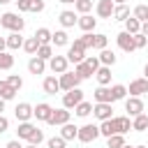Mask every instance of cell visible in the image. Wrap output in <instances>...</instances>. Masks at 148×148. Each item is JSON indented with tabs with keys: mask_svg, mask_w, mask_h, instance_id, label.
<instances>
[{
	"mask_svg": "<svg viewBox=\"0 0 148 148\" xmlns=\"http://www.w3.org/2000/svg\"><path fill=\"white\" fill-rule=\"evenodd\" d=\"M0 25L7 28V30H12V32H21L25 28V21L18 16V12H5L0 16Z\"/></svg>",
	"mask_w": 148,
	"mask_h": 148,
	"instance_id": "1",
	"label": "cell"
},
{
	"mask_svg": "<svg viewBox=\"0 0 148 148\" xmlns=\"http://www.w3.org/2000/svg\"><path fill=\"white\" fill-rule=\"evenodd\" d=\"M81 102H83V90H81V88L67 90V92L62 95V106H65V109H76Z\"/></svg>",
	"mask_w": 148,
	"mask_h": 148,
	"instance_id": "2",
	"label": "cell"
},
{
	"mask_svg": "<svg viewBox=\"0 0 148 148\" xmlns=\"http://www.w3.org/2000/svg\"><path fill=\"white\" fill-rule=\"evenodd\" d=\"M99 136V125H83V127H79V141H83V143H90V141H95Z\"/></svg>",
	"mask_w": 148,
	"mask_h": 148,
	"instance_id": "3",
	"label": "cell"
},
{
	"mask_svg": "<svg viewBox=\"0 0 148 148\" xmlns=\"http://www.w3.org/2000/svg\"><path fill=\"white\" fill-rule=\"evenodd\" d=\"M60 90H74V88H79V83H81V79L76 76V74H72V72H65V74H60Z\"/></svg>",
	"mask_w": 148,
	"mask_h": 148,
	"instance_id": "4",
	"label": "cell"
},
{
	"mask_svg": "<svg viewBox=\"0 0 148 148\" xmlns=\"http://www.w3.org/2000/svg\"><path fill=\"white\" fill-rule=\"evenodd\" d=\"M116 42H118V46H120L125 53H132V51L136 49V46H134V35H130V32H125V30L116 35Z\"/></svg>",
	"mask_w": 148,
	"mask_h": 148,
	"instance_id": "5",
	"label": "cell"
},
{
	"mask_svg": "<svg viewBox=\"0 0 148 148\" xmlns=\"http://www.w3.org/2000/svg\"><path fill=\"white\" fill-rule=\"evenodd\" d=\"M67 65H69L67 56H53V58L49 60V69H51L53 74H65V72H67Z\"/></svg>",
	"mask_w": 148,
	"mask_h": 148,
	"instance_id": "6",
	"label": "cell"
},
{
	"mask_svg": "<svg viewBox=\"0 0 148 148\" xmlns=\"http://www.w3.org/2000/svg\"><path fill=\"white\" fill-rule=\"evenodd\" d=\"M14 113H16V120H18V123H28V120L35 116V109H32L28 102H21V104H16Z\"/></svg>",
	"mask_w": 148,
	"mask_h": 148,
	"instance_id": "7",
	"label": "cell"
},
{
	"mask_svg": "<svg viewBox=\"0 0 148 148\" xmlns=\"http://www.w3.org/2000/svg\"><path fill=\"white\" fill-rule=\"evenodd\" d=\"M125 111H127V116L136 118V116L143 113V102L139 97H130V99H125Z\"/></svg>",
	"mask_w": 148,
	"mask_h": 148,
	"instance_id": "8",
	"label": "cell"
},
{
	"mask_svg": "<svg viewBox=\"0 0 148 148\" xmlns=\"http://www.w3.org/2000/svg\"><path fill=\"white\" fill-rule=\"evenodd\" d=\"M127 92H130L132 97H141V95H146V92H148V79H134V81L130 83Z\"/></svg>",
	"mask_w": 148,
	"mask_h": 148,
	"instance_id": "9",
	"label": "cell"
},
{
	"mask_svg": "<svg viewBox=\"0 0 148 148\" xmlns=\"http://www.w3.org/2000/svg\"><path fill=\"white\" fill-rule=\"evenodd\" d=\"M95 9H97V16H99V18H111L116 5H113V0H99Z\"/></svg>",
	"mask_w": 148,
	"mask_h": 148,
	"instance_id": "10",
	"label": "cell"
},
{
	"mask_svg": "<svg viewBox=\"0 0 148 148\" xmlns=\"http://www.w3.org/2000/svg\"><path fill=\"white\" fill-rule=\"evenodd\" d=\"M111 111H113V106H111V104H106V102H104V104H95V106H92V116H95L97 120H111V118H113V116H111Z\"/></svg>",
	"mask_w": 148,
	"mask_h": 148,
	"instance_id": "11",
	"label": "cell"
},
{
	"mask_svg": "<svg viewBox=\"0 0 148 148\" xmlns=\"http://www.w3.org/2000/svg\"><path fill=\"white\" fill-rule=\"evenodd\" d=\"M51 116H53V106H51V104H46V102H39V104L35 106V118H37V120H44V123H49V120H51Z\"/></svg>",
	"mask_w": 148,
	"mask_h": 148,
	"instance_id": "12",
	"label": "cell"
},
{
	"mask_svg": "<svg viewBox=\"0 0 148 148\" xmlns=\"http://www.w3.org/2000/svg\"><path fill=\"white\" fill-rule=\"evenodd\" d=\"M69 123V109H53V116L49 120V125H67Z\"/></svg>",
	"mask_w": 148,
	"mask_h": 148,
	"instance_id": "13",
	"label": "cell"
},
{
	"mask_svg": "<svg viewBox=\"0 0 148 148\" xmlns=\"http://www.w3.org/2000/svg\"><path fill=\"white\" fill-rule=\"evenodd\" d=\"M92 97H95V104H113L111 102V88H106V86H99L95 92H92Z\"/></svg>",
	"mask_w": 148,
	"mask_h": 148,
	"instance_id": "14",
	"label": "cell"
},
{
	"mask_svg": "<svg viewBox=\"0 0 148 148\" xmlns=\"http://www.w3.org/2000/svg\"><path fill=\"white\" fill-rule=\"evenodd\" d=\"M76 25H79L83 32H92V30H95V25H97V18H92L90 14H81Z\"/></svg>",
	"mask_w": 148,
	"mask_h": 148,
	"instance_id": "15",
	"label": "cell"
},
{
	"mask_svg": "<svg viewBox=\"0 0 148 148\" xmlns=\"http://www.w3.org/2000/svg\"><path fill=\"white\" fill-rule=\"evenodd\" d=\"M44 69H46V60H42V58H37V56L28 60V72H30V74H35V76H37V74H44Z\"/></svg>",
	"mask_w": 148,
	"mask_h": 148,
	"instance_id": "16",
	"label": "cell"
},
{
	"mask_svg": "<svg viewBox=\"0 0 148 148\" xmlns=\"http://www.w3.org/2000/svg\"><path fill=\"white\" fill-rule=\"evenodd\" d=\"M67 60H69V62H74V65H79V62H83V60H86V51L72 44V46H69V51H67Z\"/></svg>",
	"mask_w": 148,
	"mask_h": 148,
	"instance_id": "17",
	"label": "cell"
},
{
	"mask_svg": "<svg viewBox=\"0 0 148 148\" xmlns=\"http://www.w3.org/2000/svg\"><path fill=\"white\" fill-rule=\"evenodd\" d=\"M58 21H60V25H62V28H72L74 23H79V18H76V14H74V12H69V9H65V12H60V16H58Z\"/></svg>",
	"mask_w": 148,
	"mask_h": 148,
	"instance_id": "18",
	"label": "cell"
},
{
	"mask_svg": "<svg viewBox=\"0 0 148 148\" xmlns=\"http://www.w3.org/2000/svg\"><path fill=\"white\" fill-rule=\"evenodd\" d=\"M42 88H44V92H46V95H56V92L60 90V81H58L56 76H46V79H44V83H42Z\"/></svg>",
	"mask_w": 148,
	"mask_h": 148,
	"instance_id": "19",
	"label": "cell"
},
{
	"mask_svg": "<svg viewBox=\"0 0 148 148\" xmlns=\"http://www.w3.org/2000/svg\"><path fill=\"white\" fill-rule=\"evenodd\" d=\"M35 130H37V127H35V125L28 120V123H18V127H16V134H18V139H25V141H28V139L32 136V132H35Z\"/></svg>",
	"mask_w": 148,
	"mask_h": 148,
	"instance_id": "20",
	"label": "cell"
},
{
	"mask_svg": "<svg viewBox=\"0 0 148 148\" xmlns=\"http://www.w3.org/2000/svg\"><path fill=\"white\" fill-rule=\"evenodd\" d=\"M95 76H97V83H99V86H109V83H111V67L102 65V67L95 72Z\"/></svg>",
	"mask_w": 148,
	"mask_h": 148,
	"instance_id": "21",
	"label": "cell"
},
{
	"mask_svg": "<svg viewBox=\"0 0 148 148\" xmlns=\"http://www.w3.org/2000/svg\"><path fill=\"white\" fill-rule=\"evenodd\" d=\"M113 123H116V130H118V134H125V132H130V130H132L130 116H116V118H113Z\"/></svg>",
	"mask_w": 148,
	"mask_h": 148,
	"instance_id": "22",
	"label": "cell"
},
{
	"mask_svg": "<svg viewBox=\"0 0 148 148\" xmlns=\"http://www.w3.org/2000/svg\"><path fill=\"white\" fill-rule=\"evenodd\" d=\"M99 134L102 136H113V134H118V130H116V123H113V118L111 120H102V125H99Z\"/></svg>",
	"mask_w": 148,
	"mask_h": 148,
	"instance_id": "23",
	"label": "cell"
},
{
	"mask_svg": "<svg viewBox=\"0 0 148 148\" xmlns=\"http://www.w3.org/2000/svg\"><path fill=\"white\" fill-rule=\"evenodd\" d=\"M60 136H62L65 141H72V139H76V136H79V127H76V125H72V123H67V125H62Z\"/></svg>",
	"mask_w": 148,
	"mask_h": 148,
	"instance_id": "24",
	"label": "cell"
},
{
	"mask_svg": "<svg viewBox=\"0 0 148 148\" xmlns=\"http://www.w3.org/2000/svg\"><path fill=\"white\" fill-rule=\"evenodd\" d=\"M39 46H42V44H39V39H37L35 35H32V37H28V39L23 42V51H25V53H30V56H35V53L39 51Z\"/></svg>",
	"mask_w": 148,
	"mask_h": 148,
	"instance_id": "25",
	"label": "cell"
},
{
	"mask_svg": "<svg viewBox=\"0 0 148 148\" xmlns=\"http://www.w3.org/2000/svg\"><path fill=\"white\" fill-rule=\"evenodd\" d=\"M125 32H130V35H139V32H141V21L134 18V16H130V18L125 21Z\"/></svg>",
	"mask_w": 148,
	"mask_h": 148,
	"instance_id": "26",
	"label": "cell"
},
{
	"mask_svg": "<svg viewBox=\"0 0 148 148\" xmlns=\"http://www.w3.org/2000/svg\"><path fill=\"white\" fill-rule=\"evenodd\" d=\"M23 37H21V32H12L9 37H7V49H12V51H16V49H21L23 46Z\"/></svg>",
	"mask_w": 148,
	"mask_h": 148,
	"instance_id": "27",
	"label": "cell"
},
{
	"mask_svg": "<svg viewBox=\"0 0 148 148\" xmlns=\"http://www.w3.org/2000/svg\"><path fill=\"white\" fill-rule=\"evenodd\" d=\"M92 39H95V35H92V32H86V35H81L79 39H74V46H79V49L86 51V49L92 46Z\"/></svg>",
	"mask_w": 148,
	"mask_h": 148,
	"instance_id": "28",
	"label": "cell"
},
{
	"mask_svg": "<svg viewBox=\"0 0 148 148\" xmlns=\"http://www.w3.org/2000/svg\"><path fill=\"white\" fill-rule=\"evenodd\" d=\"M74 74H76V76H79V79L83 81V79H90V76H92L95 72H92V69H90V67L86 65V60H83V62H79V65L74 67Z\"/></svg>",
	"mask_w": 148,
	"mask_h": 148,
	"instance_id": "29",
	"label": "cell"
},
{
	"mask_svg": "<svg viewBox=\"0 0 148 148\" xmlns=\"http://www.w3.org/2000/svg\"><path fill=\"white\" fill-rule=\"evenodd\" d=\"M51 44H53V46H67V44H69V37H67V32H65V30H56V32H53V39H51Z\"/></svg>",
	"mask_w": 148,
	"mask_h": 148,
	"instance_id": "30",
	"label": "cell"
},
{
	"mask_svg": "<svg viewBox=\"0 0 148 148\" xmlns=\"http://www.w3.org/2000/svg\"><path fill=\"white\" fill-rule=\"evenodd\" d=\"M125 95H127V88H125L123 83H116V86H111V102L125 99Z\"/></svg>",
	"mask_w": 148,
	"mask_h": 148,
	"instance_id": "31",
	"label": "cell"
},
{
	"mask_svg": "<svg viewBox=\"0 0 148 148\" xmlns=\"http://www.w3.org/2000/svg\"><path fill=\"white\" fill-rule=\"evenodd\" d=\"M132 130H136V132H146V130H148V116H146V113L136 116V118L132 120Z\"/></svg>",
	"mask_w": 148,
	"mask_h": 148,
	"instance_id": "32",
	"label": "cell"
},
{
	"mask_svg": "<svg viewBox=\"0 0 148 148\" xmlns=\"http://www.w3.org/2000/svg\"><path fill=\"white\" fill-rule=\"evenodd\" d=\"M113 18H116V21H127V18H130V7H127V5H116Z\"/></svg>",
	"mask_w": 148,
	"mask_h": 148,
	"instance_id": "33",
	"label": "cell"
},
{
	"mask_svg": "<svg viewBox=\"0 0 148 148\" xmlns=\"http://www.w3.org/2000/svg\"><path fill=\"white\" fill-rule=\"evenodd\" d=\"M35 37L39 39V44H51V39H53V32H51L49 28H37Z\"/></svg>",
	"mask_w": 148,
	"mask_h": 148,
	"instance_id": "34",
	"label": "cell"
},
{
	"mask_svg": "<svg viewBox=\"0 0 148 148\" xmlns=\"http://www.w3.org/2000/svg\"><path fill=\"white\" fill-rule=\"evenodd\" d=\"M97 58H99V62H102V65H106V67H111V65L116 62V53H113V51H109V49L99 51V56H97Z\"/></svg>",
	"mask_w": 148,
	"mask_h": 148,
	"instance_id": "35",
	"label": "cell"
},
{
	"mask_svg": "<svg viewBox=\"0 0 148 148\" xmlns=\"http://www.w3.org/2000/svg\"><path fill=\"white\" fill-rule=\"evenodd\" d=\"M74 113H76L79 118H86V116H90V113H92V104L83 99V102H81V104H79V106L74 109Z\"/></svg>",
	"mask_w": 148,
	"mask_h": 148,
	"instance_id": "36",
	"label": "cell"
},
{
	"mask_svg": "<svg viewBox=\"0 0 148 148\" xmlns=\"http://www.w3.org/2000/svg\"><path fill=\"white\" fill-rule=\"evenodd\" d=\"M132 16L139 18L141 23H146V21H148V5H136L134 12H132Z\"/></svg>",
	"mask_w": 148,
	"mask_h": 148,
	"instance_id": "37",
	"label": "cell"
},
{
	"mask_svg": "<svg viewBox=\"0 0 148 148\" xmlns=\"http://www.w3.org/2000/svg\"><path fill=\"white\" fill-rule=\"evenodd\" d=\"M14 95H16V90H14V88H12L7 81H0V97L7 102V99H12Z\"/></svg>",
	"mask_w": 148,
	"mask_h": 148,
	"instance_id": "38",
	"label": "cell"
},
{
	"mask_svg": "<svg viewBox=\"0 0 148 148\" xmlns=\"http://www.w3.org/2000/svg\"><path fill=\"white\" fill-rule=\"evenodd\" d=\"M37 58H42V60H51V58H53V44H42L39 51H37Z\"/></svg>",
	"mask_w": 148,
	"mask_h": 148,
	"instance_id": "39",
	"label": "cell"
},
{
	"mask_svg": "<svg viewBox=\"0 0 148 148\" xmlns=\"http://www.w3.org/2000/svg\"><path fill=\"white\" fill-rule=\"evenodd\" d=\"M125 146V136L123 134H113L106 139V148H123Z\"/></svg>",
	"mask_w": 148,
	"mask_h": 148,
	"instance_id": "40",
	"label": "cell"
},
{
	"mask_svg": "<svg viewBox=\"0 0 148 148\" xmlns=\"http://www.w3.org/2000/svg\"><path fill=\"white\" fill-rule=\"evenodd\" d=\"M12 67H14V56L2 51L0 53V69H12Z\"/></svg>",
	"mask_w": 148,
	"mask_h": 148,
	"instance_id": "41",
	"label": "cell"
},
{
	"mask_svg": "<svg viewBox=\"0 0 148 148\" xmlns=\"http://www.w3.org/2000/svg\"><path fill=\"white\" fill-rule=\"evenodd\" d=\"M74 7H76V12L88 14V12L92 9V0H76V2H74Z\"/></svg>",
	"mask_w": 148,
	"mask_h": 148,
	"instance_id": "42",
	"label": "cell"
},
{
	"mask_svg": "<svg viewBox=\"0 0 148 148\" xmlns=\"http://www.w3.org/2000/svg\"><path fill=\"white\" fill-rule=\"evenodd\" d=\"M106 35H95V39H92V49H97V51H104L106 49Z\"/></svg>",
	"mask_w": 148,
	"mask_h": 148,
	"instance_id": "43",
	"label": "cell"
},
{
	"mask_svg": "<svg viewBox=\"0 0 148 148\" xmlns=\"http://www.w3.org/2000/svg\"><path fill=\"white\" fill-rule=\"evenodd\" d=\"M7 83H9V86H12L16 92H18V90H21V86H23V79H21L18 74H12V76L7 79Z\"/></svg>",
	"mask_w": 148,
	"mask_h": 148,
	"instance_id": "44",
	"label": "cell"
},
{
	"mask_svg": "<svg viewBox=\"0 0 148 148\" xmlns=\"http://www.w3.org/2000/svg\"><path fill=\"white\" fill-rule=\"evenodd\" d=\"M28 141H30L32 146H39V143L44 141V132H42V130H35V132H32V136H30Z\"/></svg>",
	"mask_w": 148,
	"mask_h": 148,
	"instance_id": "45",
	"label": "cell"
},
{
	"mask_svg": "<svg viewBox=\"0 0 148 148\" xmlns=\"http://www.w3.org/2000/svg\"><path fill=\"white\" fill-rule=\"evenodd\" d=\"M146 44H148V37H146L143 32H139V35H134V46H136V49H143Z\"/></svg>",
	"mask_w": 148,
	"mask_h": 148,
	"instance_id": "46",
	"label": "cell"
},
{
	"mask_svg": "<svg viewBox=\"0 0 148 148\" xmlns=\"http://www.w3.org/2000/svg\"><path fill=\"white\" fill-rule=\"evenodd\" d=\"M65 139L62 136H53V139H49V148H65Z\"/></svg>",
	"mask_w": 148,
	"mask_h": 148,
	"instance_id": "47",
	"label": "cell"
},
{
	"mask_svg": "<svg viewBox=\"0 0 148 148\" xmlns=\"http://www.w3.org/2000/svg\"><path fill=\"white\" fill-rule=\"evenodd\" d=\"M30 12H44V0H30Z\"/></svg>",
	"mask_w": 148,
	"mask_h": 148,
	"instance_id": "48",
	"label": "cell"
},
{
	"mask_svg": "<svg viewBox=\"0 0 148 148\" xmlns=\"http://www.w3.org/2000/svg\"><path fill=\"white\" fill-rule=\"evenodd\" d=\"M18 12H30V0H16Z\"/></svg>",
	"mask_w": 148,
	"mask_h": 148,
	"instance_id": "49",
	"label": "cell"
},
{
	"mask_svg": "<svg viewBox=\"0 0 148 148\" xmlns=\"http://www.w3.org/2000/svg\"><path fill=\"white\" fill-rule=\"evenodd\" d=\"M7 130H9V120H7L5 116H0V134H2V132H7Z\"/></svg>",
	"mask_w": 148,
	"mask_h": 148,
	"instance_id": "50",
	"label": "cell"
},
{
	"mask_svg": "<svg viewBox=\"0 0 148 148\" xmlns=\"http://www.w3.org/2000/svg\"><path fill=\"white\" fill-rule=\"evenodd\" d=\"M5 148H23V146H21V141H18V139H14V141H9Z\"/></svg>",
	"mask_w": 148,
	"mask_h": 148,
	"instance_id": "51",
	"label": "cell"
},
{
	"mask_svg": "<svg viewBox=\"0 0 148 148\" xmlns=\"http://www.w3.org/2000/svg\"><path fill=\"white\" fill-rule=\"evenodd\" d=\"M7 49V37H0V53Z\"/></svg>",
	"mask_w": 148,
	"mask_h": 148,
	"instance_id": "52",
	"label": "cell"
},
{
	"mask_svg": "<svg viewBox=\"0 0 148 148\" xmlns=\"http://www.w3.org/2000/svg\"><path fill=\"white\" fill-rule=\"evenodd\" d=\"M141 32L148 37V21H146V23H141Z\"/></svg>",
	"mask_w": 148,
	"mask_h": 148,
	"instance_id": "53",
	"label": "cell"
},
{
	"mask_svg": "<svg viewBox=\"0 0 148 148\" xmlns=\"http://www.w3.org/2000/svg\"><path fill=\"white\" fill-rule=\"evenodd\" d=\"M2 111H5V99L0 97V116H2Z\"/></svg>",
	"mask_w": 148,
	"mask_h": 148,
	"instance_id": "54",
	"label": "cell"
},
{
	"mask_svg": "<svg viewBox=\"0 0 148 148\" xmlns=\"http://www.w3.org/2000/svg\"><path fill=\"white\" fill-rule=\"evenodd\" d=\"M143 74H146L143 79H148V62H146V67H143Z\"/></svg>",
	"mask_w": 148,
	"mask_h": 148,
	"instance_id": "55",
	"label": "cell"
},
{
	"mask_svg": "<svg viewBox=\"0 0 148 148\" xmlns=\"http://www.w3.org/2000/svg\"><path fill=\"white\" fill-rule=\"evenodd\" d=\"M127 0H113V5H125Z\"/></svg>",
	"mask_w": 148,
	"mask_h": 148,
	"instance_id": "56",
	"label": "cell"
},
{
	"mask_svg": "<svg viewBox=\"0 0 148 148\" xmlns=\"http://www.w3.org/2000/svg\"><path fill=\"white\" fill-rule=\"evenodd\" d=\"M58 2H65V5H69V2H76V0H58Z\"/></svg>",
	"mask_w": 148,
	"mask_h": 148,
	"instance_id": "57",
	"label": "cell"
},
{
	"mask_svg": "<svg viewBox=\"0 0 148 148\" xmlns=\"http://www.w3.org/2000/svg\"><path fill=\"white\" fill-rule=\"evenodd\" d=\"M23 148H39V146H32V143H28V146H23Z\"/></svg>",
	"mask_w": 148,
	"mask_h": 148,
	"instance_id": "58",
	"label": "cell"
},
{
	"mask_svg": "<svg viewBox=\"0 0 148 148\" xmlns=\"http://www.w3.org/2000/svg\"><path fill=\"white\" fill-rule=\"evenodd\" d=\"M7 2H12V0H0V5H7Z\"/></svg>",
	"mask_w": 148,
	"mask_h": 148,
	"instance_id": "59",
	"label": "cell"
},
{
	"mask_svg": "<svg viewBox=\"0 0 148 148\" xmlns=\"http://www.w3.org/2000/svg\"><path fill=\"white\" fill-rule=\"evenodd\" d=\"M123 148H134V146H127V143H125V146H123Z\"/></svg>",
	"mask_w": 148,
	"mask_h": 148,
	"instance_id": "60",
	"label": "cell"
},
{
	"mask_svg": "<svg viewBox=\"0 0 148 148\" xmlns=\"http://www.w3.org/2000/svg\"><path fill=\"white\" fill-rule=\"evenodd\" d=\"M134 148H146V146H134Z\"/></svg>",
	"mask_w": 148,
	"mask_h": 148,
	"instance_id": "61",
	"label": "cell"
}]
</instances>
